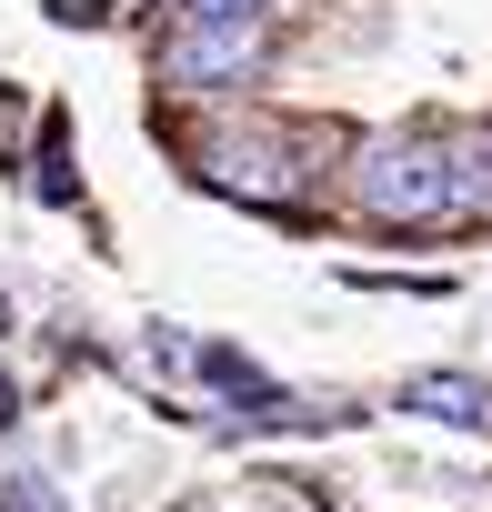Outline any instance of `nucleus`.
I'll use <instances>...</instances> for the list:
<instances>
[{"instance_id":"4","label":"nucleus","mask_w":492,"mask_h":512,"mask_svg":"<svg viewBox=\"0 0 492 512\" xmlns=\"http://www.w3.org/2000/svg\"><path fill=\"white\" fill-rule=\"evenodd\" d=\"M392 402L422 412V422H452V432H492V392H482L472 372H402Z\"/></svg>"},{"instance_id":"3","label":"nucleus","mask_w":492,"mask_h":512,"mask_svg":"<svg viewBox=\"0 0 492 512\" xmlns=\"http://www.w3.org/2000/svg\"><path fill=\"white\" fill-rule=\"evenodd\" d=\"M262 61H272V11H171V31H161L171 91H231Z\"/></svg>"},{"instance_id":"7","label":"nucleus","mask_w":492,"mask_h":512,"mask_svg":"<svg viewBox=\"0 0 492 512\" xmlns=\"http://www.w3.org/2000/svg\"><path fill=\"white\" fill-rule=\"evenodd\" d=\"M41 11H51L61 31H101V21H111V0H41Z\"/></svg>"},{"instance_id":"9","label":"nucleus","mask_w":492,"mask_h":512,"mask_svg":"<svg viewBox=\"0 0 492 512\" xmlns=\"http://www.w3.org/2000/svg\"><path fill=\"white\" fill-rule=\"evenodd\" d=\"M0 332H11V292H0Z\"/></svg>"},{"instance_id":"2","label":"nucleus","mask_w":492,"mask_h":512,"mask_svg":"<svg viewBox=\"0 0 492 512\" xmlns=\"http://www.w3.org/2000/svg\"><path fill=\"white\" fill-rule=\"evenodd\" d=\"M191 181H201V191H231L241 211H312L322 161H292L282 131H211V141L191 151Z\"/></svg>"},{"instance_id":"1","label":"nucleus","mask_w":492,"mask_h":512,"mask_svg":"<svg viewBox=\"0 0 492 512\" xmlns=\"http://www.w3.org/2000/svg\"><path fill=\"white\" fill-rule=\"evenodd\" d=\"M352 201L372 231H452V141L442 131H382L352 161Z\"/></svg>"},{"instance_id":"5","label":"nucleus","mask_w":492,"mask_h":512,"mask_svg":"<svg viewBox=\"0 0 492 512\" xmlns=\"http://www.w3.org/2000/svg\"><path fill=\"white\" fill-rule=\"evenodd\" d=\"M492 221V121L482 131H452V231Z\"/></svg>"},{"instance_id":"6","label":"nucleus","mask_w":492,"mask_h":512,"mask_svg":"<svg viewBox=\"0 0 492 512\" xmlns=\"http://www.w3.org/2000/svg\"><path fill=\"white\" fill-rule=\"evenodd\" d=\"M41 171H31V201H51V211H71L81 201V171H71V111H41V151H31Z\"/></svg>"},{"instance_id":"8","label":"nucleus","mask_w":492,"mask_h":512,"mask_svg":"<svg viewBox=\"0 0 492 512\" xmlns=\"http://www.w3.org/2000/svg\"><path fill=\"white\" fill-rule=\"evenodd\" d=\"M0 422H21V402H11V382H0Z\"/></svg>"}]
</instances>
